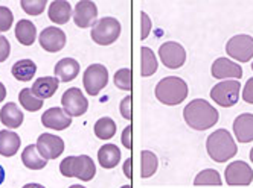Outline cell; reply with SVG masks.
I'll list each match as a JSON object with an SVG mask.
<instances>
[{
  "instance_id": "obj_1",
  "label": "cell",
  "mask_w": 253,
  "mask_h": 188,
  "mask_svg": "<svg viewBox=\"0 0 253 188\" xmlns=\"http://www.w3.org/2000/svg\"><path fill=\"white\" fill-rule=\"evenodd\" d=\"M183 119L189 127L194 130L211 129L218 122V111H216L208 100L195 99L189 102L183 109Z\"/></svg>"
},
{
  "instance_id": "obj_2",
  "label": "cell",
  "mask_w": 253,
  "mask_h": 188,
  "mask_svg": "<svg viewBox=\"0 0 253 188\" xmlns=\"http://www.w3.org/2000/svg\"><path fill=\"white\" fill-rule=\"evenodd\" d=\"M206 149H208V155L215 162L229 161L238 152L237 143L233 141L230 132L226 129H218L212 132L206 140Z\"/></svg>"
},
{
  "instance_id": "obj_3",
  "label": "cell",
  "mask_w": 253,
  "mask_h": 188,
  "mask_svg": "<svg viewBox=\"0 0 253 188\" xmlns=\"http://www.w3.org/2000/svg\"><path fill=\"white\" fill-rule=\"evenodd\" d=\"M188 84L175 76L160 79L154 90L157 100L168 106H175L182 103L188 97Z\"/></svg>"
},
{
  "instance_id": "obj_4",
  "label": "cell",
  "mask_w": 253,
  "mask_h": 188,
  "mask_svg": "<svg viewBox=\"0 0 253 188\" xmlns=\"http://www.w3.org/2000/svg\"><path fill=\"white\" fill-rule=\"evenodd\" d=\"M60 172L66 178H77L84 182L92 181L96 175V167L93 159L87 155L67 157L60 164Z\"/></svg>"
},
{
  "instance_id": "obj_5",
  "label": "cell",
  "mask_w": 253,
  "mask_h": 188,
  "mask_svg": "<svg viewBox=\"0 0 253 188\" xmlns=\"http://www.w3.org/2000/svg\"><path fill=\"white\" fill-rule=\"evenodd\" d=\"M121 35V23L115 17H102L92 28V40L99 46L113 44Z\"/></svg>"
},
{
  "instance_id": "obj_6",
  "label": "cell",
  "mask_w": 253,
  "mask_h": 188,
  "mask_svg": "<svg viewBox=\"0 0 253 188\" xmlns=\"http://www.w3.org/2000/svg\"><path fill=\"white\" fill-rule=\"evenodd\" d=\"M240 90H241V84L237 79L223 81L211 90V97L216 105H220L223 108H230L238 103Z\"/></svg>"
},
{
  "instance_id": "obj_7",
  "label": "cell",
  "mask_w": 253,
  "mask_h": 188,
  "mask_svg": "<svg viewBox=\"0 0 253 188\" xmlns=\"http://www.w3.org/2000/svg\"><path fill=\"white\" fill-rule=\"evenodd\" d=\"M226 52L235 61L249 63L253 58V36L247 33L232 36L226 44Z\"/></svg>"
},
{
  "instance_id": "obj_8",
  "label": "cell",
  "mask_w": 253,
  "mask_h": 188,
  "mask_svg": "<svg viewBox=\"0 0 253 188\" xmlns=\"http://www.w3.org/2000/svg\"><path fill=\"white\" fill-rule=\"evenodd\" d=\"M108 82V71L102 64H92L84 71L83 84L90 96H98L99 91L105 88Z\"/></svg>"
},
{
  "instance_id": "obj_9",
  "label": "cell",
  "mask_w": 253,
  "mask_h": 188,
  "mask_svg": "<svg viewBox=\"0 0 253 188\" xmlns=\"http://www.w3.org/2000/svg\"><path fill=\"white\" fill-rule=\"evenodd\" d=\"M159 58L165 67L177 70L186 63V50L182 44L175 41H168L159 47Z\"/></svg>"
},
{
  "instance_id": "obj_10",
  "label": "cell",
  "mask_w": 253,
  "mask_h": 188,
  "mask_svg": "<svg viewBox=\"0 0 253 188\" xmlns=\"http://www.w3.org/2000/svg\"><path fill=\"white\" fill-rule=\"evenodd\" d=\"M61 105L70 117H81L88 109V100L85 99L80 88L66 90L61 97Z\"/></svg>"
},
{
  "instance_id": "obj_11",
  "label": "cell",
  "mask_w": 253,
  "mask_h": 188,
  "mask_svg": "<svg viewBox=\"0 0 253 188\" xmlns=\"http://www.w3.org/2000/svg\"><path fill=\"white\" fill-rule=\"evenodd\" d=\"M224 178L227 185H250L253 181V170L244 161H233L226 167Z\"/></svg>"
},
{
  "instance_id": "obj_12",
  "label": "cell",
  "mask_w": 253,
  "mask_h": 188,
  "mask_svg": "<svg viewBox=\"0 0 253 188\" xmlns=\"http://www.w3.org/2000/svg\"><path fill=\"white\" fill-rule=\"evenodd\" d=\"M37 149L43 158L57 159L64 152V141L52 134H42L37 140Z\"/></svg>"
},
{
  "instance_id": "obj_13",
  "label": "cell",
  "mask_w": 253,
  "mask_h": 188,
  "mask_svg": "<svg viewBox=\"0 0 253 188\" xmlns=\"http://www.w3.org/2000/svg\"><path fill=\"white\" fill-rule=\"evenodd\" d=\"M98 17V8L93 2L90 0H81L77 3L74 11V22L78 28L87 29L92 25H95Z\"/></svg>"
},
{
  "instance_id": "obj_14",
  "label": "cell",
  "mask_w": 253,
  "mask_h": 188,
  "mask_svg": "<svg viewBox=\"0 0 253 188\" xmlns=\"http://www.w3.org/2000/svg\"><path fill=\"white\" fill-rule=\"evenodd\" d=\"M211 73L215 79L220 81H224L227 78H233L238 81L243 78V68L229 58H216L212 64Z\"/></svg>"
},
{
  "instance_id": "obj_15",
  "label": "cell",
  "mask_w": 253,
  "mask_h": 188,
  "mask_svg": "<svg viewBox=\"0 0 253 188\" xmlns=\"http://www.w3.org/2000/svg\"><path fill=\"white\" fill-rule=\"evenodd\" d=\"M40 46L46 52L57 53V52L63 50V47L66 46V33L58 28L49 26V28L43 29L40 33Z\"/></svg>"
},
{
  "instance_id": "obj_16",
  "label": "cell",
  "mask_w": 253,
  "mask_h": 188,
  "mask_svg": "<svg viewBox=\"0 0 253 188\" xmlns=\"http://www.w3.org/2000/svg\"><path fill=\"white\" fill-rule=\"evenodd\" d=\"M42 123L47 129L53 130H64L72 125V119L63 108H49L43 112Z\"/></svg>"
},
{
  "instance_id": "obj_17",
  "label": "cell",
  "mask_w": 253,
  "mask_h": 188,
  "mask_svg": "<svg viewBox=\"0 0 253 188\" xmlns=\"http://www.w3.org/2000/svg\"><path fill=\"white\" fill-rule=\"evenodd\" d=\"M233 134L238 143L253 141V114H241L233 122Z\"/></svg>"
},
{
  "instance_id": "obj_18",
  "label": "cell",
  "mask_w": 253,
  "mask_h": 188,
  "mask_svg": "<svg viewBox=\"0 0 253 188\" xmlns=\"http://www.w3.org/2000/svg\"><path fill=\"white\" fill-rule=\"evenodd\" d=\"M80 73V63L74 58H63L55 64V76L60 82L74 81Z\"/></svg>"
},
{
  "instance_id": "obj_19",
  "label": "cell",
  "mask_w": 253,
  "mask_h": 188,
  "mask_svg": "<svg viewBox=\"0 0 253 188\" xmlns=\"http://www.w3.org/2000/svg\"><path fill=\"white\" fill-rule=\"evenodd\" d=\"M23 112L14 102L5 103V106L0 109V122H2L9 129H17L23 123Z\"/></svg>"
},
{
  "instance_id": "obj_20",
  "label": "cell",
  "mask_w": 253,
  "mask_h": 188,
  "mask_svg": "<svg viewBox=\"0 0 253 188\" xmlns=\"http://www.w3.org/2000/svg\"><path fill=\"white\" fill-rule=\"evenodd\" d=\"M60 81L57 78H52V76H44V78H39L32 84V93L35 94L37 97L40 99H50L55 91L58 90Z\"/></svg>"
},
{
  "instance_id": "obj_21",
  "label": "cell",
  "mask_w": 253,
  "mask_h": 188,
  "mask_svg": "<svg viewBox=\"0 0 253 188\" xmlns=\"http://www.w3.org/2000/svg\"><path fill=\"white\" fill-rule=\"evenodd\" d=\"M47 11H49L50 22L57 25H66L72 15V6L66 0H55V2H52Z\"/></svg>"
},
{
  "instance_id": "obj_22",
  "label": "cell",
  "mask_w": 253,
  "mask_h": 188,
  "mask_svg": "<svg viewBox=\"0 0 253 188\" xmlns=\"http://www.w3.org/2000/svg\"><path fill=\"white\" fill-rule=\"evenodd\" d=\"M22 161L31 170H42V168L47 165V159L42 157L37 149V144H29L28 147H25L22 154Z\"/></svg>"
},
{
  "instance_id": "obj_23",
  "label": "cell",
  "mask_w": 253,
  "mask_h": 188,
  "mask_svg": "<svg viewBox=\"0 0 253 188\" xmlns=\"http://www.w3.org/2000/svg\"><path fill=\"white\" fill-rule=\"evenodd\" d=\"M20 147V137L12 130H0V155L14 157Z\"/></svg>"
},
{
  "instance_id": "obj_24",
  "label": "cell",
  "mask_w": 253,
  "mask_h": 188,
  "mask_svg": "<svg viewBox=\"0 0 253 188\" xmlns=\"http://www.w3.org/2000/svg\"><path fill=\"white\" fill-rule=\"evenodd\" d=\"M15 38L23 46H32L35 38H37V28L29 20L17 22L15 26Z\"/></svg>"
},
{
  "instance_id": "obj_25",
  "label": "cell",
  "mask_w": 253,
  "mask_h": 188,
  "mask_svg": "<svg viewBox=\"0 0 253 188\" xmlns=\"http://www.w3.org/2000/svg\"><path fill=\"white\" fill-rule=\"evenodd\" d=\"M98 161L104 168H115L121 161V150L115 144H104L98 150Z\"/></svg>"
},
{
  "instance_id": "obj_26",
  "label": "cell",
  "mask_w": 253,
  "mask_h": 188,
  "mask_svg": "<svg viewBox=\"0 0 253 188\" xmlns=\"http://www.w3.org/2000/svg\"><path fill=\"white\" fill-rule=\"evenodd\" d=\"M11 73L19 82H29L37 73V65L31 60H20L12 65Z\"/></svg>"
},
{
  "instance_id": "obj_27",
  "label": "cell",
  "mask_w": 253,
  "mask_h": 188,
  "mask_svg": "<svg viewBox=\"0 0 253 188\" xmlns=\"http://www.w3.org/2000/svg\"><path fill=\"white\" fill-rule=\"evenodd\" d=\"M140 74L143 78L147 76H153V74L157 71V58L154 52L150 47H142L140 49Z\"/></svg>"
},
{
  "instance_id": "obj_28",
  "label": "cell",
  "mask_w": 253,
  "mask_h": 188,
  "mask_svg": "<svg viewBox=\"0 0 253 188\" xmlns=\"http://www.w3.org/2000/svg\"><path fill=\"white\" fill-rule=\"evenodd\" d=\"M140 164H142L140 176L143 179H147V178H151L156 173L157 167H159V159L151 152V150H142V154H140Z\"/></svg>"
},
{
  "instance_id": "obj_29",
  "label": "cell",
  "mask_w": 253,
  "mask_h": 188,
  "mask_svg": "<svg viewBox=\"0 0 253 188\" xmlns=\"http://www.w3.org/2000/svg\"><path fill=\"white\" fill-rule=\"evenodd\" d=\"M93 130L99 140H110L116 134V123L110 117H102L95 123Z\"/></svg>"
},
{
  "instance_id": "obj_30",
  "label": "cell",
  "mask_w": 253,
  "mask_h": 188,
  "mask_svg": "<svg viewBox=\"0 0 253 188\" xmlns=\"http://www.w3.org/2000/svg\"><path fill=\"white\" fill-rule=\"evenodd\" d=\"M19 100H20V105L29 111V112H35V111H40L42 106H43V99L37 97L35 94L32 93V90L29 88H23L19 94Z\"/></svg>"
},
{
  "instance_id": "obj_31",
  "label": "cell",
  "mask_w": 253,
  "mask_h": 188,
  "mask_svg": "<svg viewBox=\"0 0 253 188\" xmlns=\"http://www.w3.org/2000/svg\"><path fill=\"white\" fill-rule=\"evenodd\" d=\"M221 184H223V181H221L220 173L216 170H213V168H208V170L200 172L194 179L195 187H200V185H216V187H220Z\"/></svg>"
},
{
  "instance_id": "obj_32",
  "label": "cell",
  "mask_w": 253,
  "mask_h": 188,
  "mask_svg": "<svg viewBox=\"0 0 253 188\" xmlns=\"http://www.w3.org/2000/svg\"><path fill=\"white\" fill-rule=\"evenodd\" d=\"M115 85L119 90L131 91V70L121 68L115 73Z\"/></svg>"
},
{
  "instance_id": "obj_33",
  "label": "cell",
  "mask_w": 253,
  "mask_h": 188,
  "mask_svg": "<svg viewBox=\"0 0 253 188\" xmlns=\"http://www.w3.org/2000/svg\"><path fill=\"white\" fill-rule=\"evenodd\" d=\"M22 9L29 15H40L46 9V0H22Z\"/></svg>"
},
{
  "instance_id": "obj_34",
  "label": "cell",
  "mask_w": 253,
  "mask_h": 188,
  "mask_svg": "<svg viewBox=\"0 0 253 188\" xmlns=\"http://www.w3.org/2000/svg\"><path fill=\"white\" fill-rule=\"evenodd\" d=\"M12 22H14V15L11 9L6 6H0V33L9 31L12 26Z\"/></svg>"
},
{
  "instance_id": "obj_35",
  "label": "cell",
  "mask_w": 253,
  "mask_h": 188,
  "mask_svg": "<svg viewBox=\"0 0 253 188\" xmlns=\"http://www.w3.org/2000/svg\"><path fill=\"white\" fill-rule=\"evenodd\" d=\"M131 100H133V97L128 94V96L124 97L122 102H121V114H122V117L125 120H131V117H133V114H131Z\"/></svg>"
},
{
  "instance_id": "obj_36",
  "label": "cell",
  "mask_w": 253,
  "mask_h": 188,
  "mask_svg": "<svg viewBox=\"0 0 253 188\" xmlns=\"http://www.w3.org/2000/svg\"><path fill=\"white\" fill-rule=\"evenodd\" d=\"M140 18H142V26H140V28H142V29H140V31H142V35H140V38H142V40H145L147 36L150 35V32H151V26H153V25H151V18L148 17L147 12H143V11H142V12H140Z\"/></svg>"
},
{
  "instance_id": "obj_37",
  "label": "cell",
  "mask_w": 253,
  "mask_h": 188,
  "mask_svg": "<svg viewBox=\"0 0 253 188\" xmlns=\"http://www.w3.org/2000/svg\"><path fill=\"white\" fill-rule=\"evenodd\" d=\"M9 52H11V46H9L8 38L3 35H0V63H5L8 60Z\"/></svg>"
},
{
  "instance_id": "obj_38",
  "label": "cell",
  "mask_w": 253,
  "mask_h": 188,
  "mask_svg": "<svg viewBox=\"0 0 253 188\" xmlns=\"http://www.w3.org/2000/svg\"><path fill=\"white\" fill-rule=\"evenodd\" d=\"M243 99H244L246 103L253 105V78H249V81H247L246 85H244V90H243Z\"/></svg>"
},
{
  "instance_id": "obj_39",
  "label": "cell",
  "mask_w": 253,
  "mask_h": 188,
  "mask_svg": "<svg viewBox=\"0 0 253 188\" xmlns=\"http://www.w3.org/2000/svg\"><path fill=\"white\" fill-rule=\"evenodd\" d=\"M131 126H126L125 129H124V132H122V144L126 147V149H131Z\"/></svg>"
},
{
  "instance_id": "obj_40",
  "label": "cell",
  "mask_w": 253,
  "mask_h": 188,
  "mask_svg": "<svg viewBox=\"0 0 253 188\" xmlns=\"http://www.w3.org/2000/svg\"><path fill=\"white\" fill-rule=\"evenodd\" d=\"M131 164H133V158H128V159L125 161V164H124V173H125V176L128 178V179L133 178V173H131Z\"/></svg>"
},
{
  "instance_id": "obj_41",
  "label": "cell",
  "mask_w": 253,
  "mask_h": 188,
  "mask_svg": "<svg viewBox=\"0 0 253 188\" xmlns=\"http://www.w3.org/2000/svg\"><path fill=\"white\" fill-rule=\"evenodd\" d=\"M5 97H6V88L2 82H0V103L5 100Z\"/></svg>"
},
{
  "instance_id": "obj_42",
  "label": "cell",
  "mask_w": 253,
  "mask_h": 188,
  "mask_svg": "<svg viewBox=\"0 0 253 188\" xmlns=\"http://www.w3.org/2000/svg\"><path fill=\"white\" fill-rule=\"evenodd\" d=\"M3 181H5V168L0 165V185L3 184Z\"/></svg>"
},
{
  "instance_id": "obj_43",
  "label": "cell",
  "mask_w": 253,
  "mask_h": 188,
  "mask_svg": "<svg viewBox=\"0 0 253 188\" xmlns=\"http://www.w3.org/2000/svg\"><path fill=\"white\" fill-rule=\"evenodd\" d=\"M250 161L253 162V147H252V150H250Z\"/></svg>"
},
{
  "instance_id": "obj_44",
  "label": "cell",
  "mask_w": 253,
  "mask_h": 188,
  "mask_svg": "<svg viewBox=\"0 0 253 188\" xmlns=\"http://www.w3.org/2000/svg\"><path fill=\"white\" fill-rule=\"evenodd\" d=\"M252 70H253V63H252Z\"/></svg>"
}]
</instances>
